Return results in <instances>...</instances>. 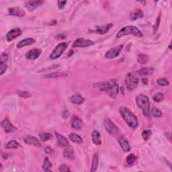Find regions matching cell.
<instances>
[{"label":"cell","instance_id":"obj_23","mask_svg":"<svg viewBox=\"0 0 172 172\" xmlns=\"http://www.w3.org/2000/svg\"><path fill=\"white\" fill-rule=\"evenodd\" d=\"M92 140L93 143L96 145H99L102 144L101 135L100 133L98 130H93L92 133Z\"/></svg>","mask_w":172,"mask_h":172},{"label":"cell","instance_id":"obj_22","mask_svg":"<svg viewBox=\"0 0 172 172\" xmlns=\"http://www.w3.org/2000/svg\"><path fill=\"white\" fill-rule=\"evenodd\" d=\"M70 100L74 104H81L84 102V98L79 94H75L71 97Z\"/></svg>","mask_w":172,"mask_h":172},{"label":"cell","instance_id":"obj_11","mask_svg":"<svg viewBox=\"0 0 172 172\" xmlns=\"http://www.w3.org/2000/svg\"><path fill=\"white\" fill-rule=\"evenodd\" d=\"M22 34V30L19 28L11 30L7 32V34L6 35L7 41L9 42L12 41V40H14L16 38L20 36Z\"/></svg>","mask_w":172,"mask_h":172},{"label":"cell","instance_id":"obj_21","mask_svg":"<svg viewBox=\"0 0 172 172\" xmlns=\"http://www.w3.org/2000/svg\"><path fill=\"white\" fill-rule=\"evenodd\" d=\"M34 42L35 40L34 39H32V38H28V39H25L19 42L17 44V47L19 48H22L24 47H26V46H29L34 44Z\"/></svg>","mask_w":172,"mask_h":172},{"label":"cell","instance_id":"obj_28","mask_svg":"<svg viewBox=\"0 0 172 172\" xmlns=\"http://www.w3.org/2000/svg\"><path fill=\"white\" fill-rule=\"evenodd\" d=\"M20 145L18 142L15 141V140H12V141H9L6 145V148L8 149H17V148L20 147Z\"/></svg>","mask_w":172,"mask_h":172},{"label":"cell","instance_id":"obj_18","mask_svg":"<svg viewBox=\"0 0 172 172\" xmlns=\"http://www.w3.org/2000/svg\"><path fill=\"white\" fill-rule=\"evenodd\" d=\"M55 134L56 139H57L58 143L60 146L63 147H69L70 146L68 140H67L64 136L57 133H55Z\"/></svg>","mask_w":172,"mask_h":172},{"label":"cell","instance_id":"obj_15","mask_svg":"<svg viewBox=\"0 0 172 172\" xmlns=\"http://www.w3.org/2000/svg\"><path fill=\"white\" fill-rule=\"evenodd\" d=\"M43 3L42 1H29L25 2V7L29 11H34Z\"/></svg>","mask_w":172,"mask_h":172},{"label":"cell","instance_id":"obj_38","mask_svg":"<svg viewBox=\"0 0 172 172\" xmlns=\"http://www.w3.org/2000/svg\"><path fill=\"white\" fill-rule=\"evenodd\" d=\"M18 96L21 97V98H29V97H30L31 94L28 91H18Z\"/></svg>","mask_w":172,"mask_h":172},{"label":"cell","instance_id":"obj_30","mask_svg":"<svg viewBox=\"0 0 172 172\" xmlns=\"http://www.w3.org/2000/svg\"><path fill=\"white\" fill-rule=\"evenodd\" d=\"M67 75V73L64 72H55V73H52L47 75L45 77L47 78H55V77H59L66 76Z\"/></svg>","mask_w":172,"mask_h":172},{"label":"cell","instance_id":"obj_4","mask_svg":"<svg viewBox=\"0 0 172 172\" xmlns=\"http://www.w3.org/2000/svg\"><path fill=\"white\" fill-rule=\"evenodd\" d=\"M128 34H133L134 36H138V37H142V34L141 31L140 30L136 28V26H127L124 27L120 30L116 34V38L119 39V38L122 37Z\"/></svg>","mask_w":172,"mask_h":172},{"label":"cell","instance_id":"obj_3","mask_svg":"<svg viewBox=\"0 0 172 172\" xmlns=\"http://www.w3.org/2000/svg\"><path fill=\"white\" fill-rule=\"evenodd\" d=\"M136 102L138 106L142 110L144 116L149 118L150 116V102L149 99L145 94H139L136 97Z\"/></svg>","mask_w":172,"mask_h":172},{"label":"cell","instance_id":"obj_29","mask_svg":"<svg viewBox=\"0 0 172 172\" xmlns=\"http://www.w3.org/2000/svg\"><path fill=\"white\" fill-rule=\"evenodd\" d=\"M52 168V164L50 162L49 159L48 157H46L44 159V164L42 165V169H44L45 171H50V169Z\"/></svg>","mask_w":172,"mask_h":172},{"label":"cell","instance_id":"obj_6","mask_svg":"<svg viewBox=\"0 0 172 172\" xmlns=\"http://www.w3.org/2000/svg\"><path fill=\"white\" fill-rule=\"evenodd\" d=\"M67 47V44L66 42H61L60 44H58L55 47V49L53 50L52 53L50 54V58L52 60H55V59H58L59 56L63 54L64 50H66Z\"/></svg>","mask_w":172,"mask_h":172},{"label":"cell","instance_id":"obj_25","mask_svg":"<svg viewBox=\"0 0 172 172\" xmlns=\"http://www.w3.org/2000/svg\"><path fill=\"white\" fill-rule=\"evenodd\" d=\"M69 139L71 141L74 142H77V143H81V142H83V139L80 136L78 135L77 134L75 133H71L69 134Z\"/></svg>","mask_w":172,"mask_h":172},{"label":"cell","instance_id":"obj_20","mask_svg":"<svg viewBox=\"0 0 172 172\" xmlns=\"http://www.w3.org/2000/svg\"><path fill=\"white\" fill-rule=\"evenodd\" d=\"M153 72H154V69L146 67V68H142L138 70V71H137V73L141 77H146L152 75Z\"/></svg>","mask_w":172,"mask_h":172},{"label":"cell","instance_id":"obj_26","mask_svg":"<svg viewBox=\"0 0 172 172\" xmlns=\"http://www.w3.org/2000/svg\"><path fill=\"white\" fill-rule=\"evenodd\" d=\"M98 155L97 154H95L93 157L92 159V163H91V171H96L98 169Z\"/></svg>","mask_w":172,"mask_h":172},{"label":"cell","instance_id":"obj_13","mask_svg":"<svg viewBox=\"0 0 172 172\" xmlns=\"http://www.w3.org/2000/svg\"><path fill=\"white\" fill-rule=\"evenodd\" d=\"M24 141L27 144L34 145L36 147H40L41 146V143L38 140L36 137L32 136L30 135H25L24 136Z\"/></svg>","mask_w":172,"mask_h":172},{"label":"cell","instance_id":"obj_37","mask_svg":"<svg viewBox=\"0 0 172 172\" xmlns=\"http://www.w3.org/2000/svg\"><path fill=\"white\" fill-rule=\"evenodd\" d=\"M163 94L161 93H158L156 94V95L154 96L153 97V100L155 101L156 102H160L162 100H163Z\"/></svg>","mask_w":172,"mask_h":172},{"label":"cell","instance_id":"obj_41","mask_svg":"<svg viewBox=\"0 0 172 172\" xmlns=\"http://www.w3.org/2000/svg\"><path fill=\"white\" fill-rule=\"evenodd\" d=\"M8 59V55L5 53H2L1 55V58H0V63H5V62L7 61Z\"/></svg>","mask_w":172,"mask_h":172},{"label":"cell","instance_id":"obj_36","mask_svg":"<svg viewBox=\"0 0 172 172\" xmlns=\"http://www.w3.org/2000/svg\"><path fill=\"white\" fill-rule=\"evenodd\" d=\"M150 135H151V131L149 130H145L142 133V138H143L145 141H147L149 139Z\"/></svg>","mask_w":172,"mask_h":172},{"label":"cell","instance_id":"obj_14","mask_svg":"<svg viewBox=\"0 0 172 172\" xmlns=\"http://www.w3.org/2000/svg\"><path fill=\"white\" fill-rule=\"evenodd\" d=\"M118 142L120 145L122 149L125 152H128L130 150V145H129V142L128 141V140L126 139L125 136H121L118 138Z\"/></svg>","mask_w":172,"mask_h":172},{"label":"cell","instance_id":"obj_16","mask_svg":"<svg viewBox=\"0 0 172 172\" xmlns=\"http://www.w3.org/2000/svg\"><path fill=\"white\" fill-rule=\"evenodd\" d=\"M9 13L11 16H17V17H23V16L25 15L24 11L18 7H13L10 8Z\"/></svg>","mask_w":172,"mask_h":172},{"label":"cell","instance_id":"obj_8","mask_svg":"<svg viewBox=\"0 0 172 172\" xmlns=\"http://www.w3.org/2000/svg\"><path fill=\"white\" fill-rule=\"evenodd\" d=\"M93 44L94 42L90 40L83 39L82 38H79V39H77L73 43L72 47L74 48L77 47L83 48V47H90V46L93 45Z\"/></svg>","mask_w":172,"mask_h":172},{"label":"cell","instance_id":"obj_24","mask_svg":"<svg viewBox=\"0 0 172 172\" xmlns=\"http://www.w3.org/2000/svg\"><path fill=\"white\" fill-rule=\"evenodd\" d=\"M143 17V13L141 10H138L131 13L130 18L132 20H136Z\"/></svg>","mask_w":172,"mask_h":172},{"label":"cell","instance_id":"obj_12","mask_svg":"<svg viewBox=\"0 0 172 172\" xmlns=\"http://www.w3.org/2000/svg\"><path fill=\"white\" fill-rule=\"evenodd\" d=\"M41 52L42 50L39 48H34V49L29 50L26 54V57L28 60H35L39 57Z\"/></svg>","mask_w":172,"mask_h":172},{"label":"cell","instance_id":"obj_33","mask_svg":"<svg viewBox=\"0 0 172 172\" xmlns=\"http://www.w3.org/2000/svg\"><path fill=\"white\" fill-rule=\"evenodd\" d=\"M136 161V156L134 155V154H130L127 157H126V163L128 165H133L134 163V161Z\"/></svg>","mask_w":172,"mask_h":172},{"label":"cell","instance_id":"obj_9","mask_svg":"<svg viewBox=\"0 0 172 172\" xmlns=\"http://www.w3.org/2000/svg\"><path fill=\"white\" fill-rule=\"evenodd\" d=\"M104 126L106 128V130L110 134H116L118 133L119 129L113 123L111 120L108 118L105 120L104 121Z\"/></svg>","mask_w":172,"mask_h":172},{"label":"cell","instance_id":"obj_2","mask_svg":"<svg viewBox=\"0 0 172 172\" xmlns=\"http://www.w3.org/2000/svg\"><path fill=\"white\" fill-rule=\"evenodd\" d=\"M119 111L123 119L125 120V122L127 123L129 126L133 128L137 127L139 125L138 119H137L136 116L133 114V112L125 106L120 107Z\"/></svg>","mask_w":172,"mask_h":172},{"label":"cell","instance_id":"obj_10","mask_svg":"<svg viewBox=\"0 0 172 172\" xmlns=\"http://www.w3.org/2000/svg\"><path fill=\"white\" fill-rule=\"evenodd\" d=\"M1 125L3 129H4V130L7 133H12L17 130V128L15 127V126L10 122V120L7 119H5L3 120Z\"/></svg>","mask_w":172,"mask_h":172},{"label":"cell","instance_id":"obj_31","mask_svg":"<svg viewBox=\"0 0 172 172\" xmlns=\"http://www.w3.org/2000/svg\"><path fill=\"white\" fill-rule=\"evenodd\" d=\"M40 138L41 139L42 141H48V140H50L53 138L52 134L50 133H42L40 134Z\"/></svg>","mask_w":172,"mask_h":172},{"label":"cell","instance_id":"obj_42","mask_svg":"<svg viewBox=\"0 0 172 172\" xmlns=\"http://www.w3.org/2000/svg\"><path fill=\"white\" fill-rule=\"evenodd\" d=\"M44 152L48 155H52L54 153V150L50 147H47L44 149Z\"/></svg>","mask_w":172,"mask_h":172},{"label":"cell","instance_id":"obj_19","mask_svg":"<svg viewBox=\"0 0 172 172\" xmlns=\"http://www.w3.org/2000/svg\"><path fill=\"white\" fill-rule=\"evenodd\" d=\"M112 26H113V24L111 23V24H106V25H104V26H97L95 30H93V31L97 32V33H98V34H104L105 33H106V32L112 28Z\"/></svg>","mask_w":172,"mask_h":172},{"label":"cell","instance_id":"obj_34","mask_svg":"<svg viewBox=\"0 0 172 172\" xmlns=\"http://www.w3.org/2000/svg\"><path fill=\"white\" fill-rule=\"evenodd\" d=\"M63 155L64 157H66L69 159H71L74 157V155H73V152L72 150H69V149H67L64 150L63 152Z\"/></svg>","mask_w":172,"mask_h":172},{"label":"cell","instance_id":"obj_32","mask_svg":"<svg viewBox=\"0 0 172 172\" xmlns=\"http://www.w3.org/2000/svg\"><path fill=\"white\" fill-rule=\"evenodd\" d=\"M151 114L155 118H160L162 116V112L160 110H159L157 108H153V109L151 110Z\"/></svg>","mask_w":172,"mask_h":172},{"label":"cell","instance_id":"obj_5","mask_svg":"<svg viewBox=\"0 0 172 172\" xmlns=\"http://www.w3.org/2000/svg\"><path fill=\"white\" fill-rule=\"evenodd\" d=\"M139 78L137 77L136 75L131 73L126 75L125 79L126 87H127L128 90L130 91L134 90V89L136 87V86L139 83Z\"/></svg>","mask_w":172,"mask_h":172},{"label":"cell","instance_id":"obj_7","mask_svg":"<svg viewBox=\"0 0 172 172\" xmlns=\"http://www.w3.org/2000/svg\"><path fill=\"white\" fill-rule=\"evenodd\" d=\"M122 48H123L122 44L116 46V47L111 48V49L106 52L105 56H106V58L108 59H112L117 57V56L119 55L122 49Z\"/></svg>","mask_w":172,"mask_h":172},{"label":"cell","instance_id":"obj_17","mask_svg":"<svg viewBox=\"0 0 172 172\" xmlns=\"http://www.w3.org/2000/svg\"><path fill=\"white\" fill-rule=\"evenodd\" d=\"M83 125V123L82 120L80 119L77 116L73 117L71 120V126L72 128H73L75 130H81L82 128Z\"/></svg>","mask_w":172,"mask_h":172},{"label":"cell","instance_id":"obj_35","mask_svg":"<svg viewBox=\"0 0 172 172\" xmlns=\"http://www.w3.org/2000/svg\"><path fill=\"white\" fill-rule=\"evenodd\" d=\"M157 83L161 86H167L169 84V82L167 78H160L157 79Z\"/></svg>","mask_w":172,"mask_h":172},{"label":"cell","instance_id":"obj_43","mask_svg":"<svg viewBox=\"0 0 172 172\" xmlns=\"http://www.w3.org/2000/svg\"><path fill=\"white\" fill-rule=\"evenodd\" d=\"M67 4L66 1H58V5H59V8L60 10H63V8L65 6V5Z\"/></svg>","mask_w":172,"mask_h":172},{"label":"cell","instance_id":"obj_39","mask_svg":"<svg viewBox=\"0 0 172 172\" xmlns=\"http://www.w3.org/2000/svg\"><path fill=\"white\" fill-rule=\"evenodd\" d=\"M7 66L4 63H0V75H2L6 71Z\"/></svg>","mask_w":172,"mask_h":172},{"label":"cell","instance_id":"obj_40","mask_svg":"<svg viewBox=\"0 0 172 172\" xmlns=\"http://www.w3.org/2000/svg\"><path fill=\"white\" fill-rule=\"evenodd\" d=\"M59 171L61 172H65V171H71V169H70L68 166L64 165V164H63V165H61L60 168H59Z\"/></svg>","mask_w":172,"mask_h":172},{"label":"cell","instance_id":"obj_1","mask_svg":"<svg viewBox=\"0 0 172 172\" xmlns=\"http://www.w3.org/2000/svg\"><path fill=\"white\" fill-rule=\"evenodd\" d=\"M93 87L98 88V90L102 91L108 92L110 96L112 98H115L119 92V86L116 79H111L108 82L95 83L93 85Z\"/></svg>","mask_w":172,"mask_h":172},{"label":"cell","instance_id":"obj_27","mask_svg":"<svg viewBox=\"0 0 172 172\" xmlns=\"http://www.w3.org/2000/svg\"><path fill=\"white\" fill-rule=\"evenodd\" d=\"M149 61V56L145 54H139L137 56V61L140 64H145Z\"/></svg>","mask_w":172,"mask_h":172}]
</instances>
